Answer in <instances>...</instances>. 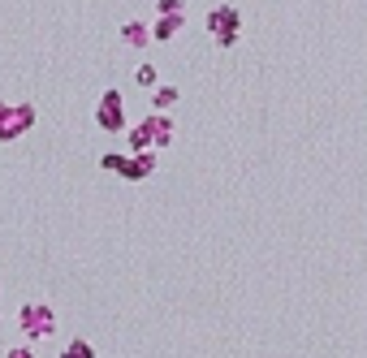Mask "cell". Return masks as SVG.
<instances>
[{
  "label": "cell",
  "instance_id": "cell-5",
  "mask_svg": "<svg viewBox=\"0 0 367 358\" xmlns=\"http://www.w3.org/2000/svg\"><path fill=\"white\" fill-rule=\"evenodd\" d=\"M138 125L147 130V138H152V151H160V147L173 143V117H168V113H147Z\"/></svg>",
  "mask_w": 367,
  "mask_h": 358
},
{
  "label": "cell",
  "instance_id": "cell-9",
  "mask_svg": "<svg viewBox=\"0 0 367 358\" xmlns=\"http://www.w3.org/2000/svg\"><path fill=\"white\" fill-rule=\"evenodd\" d=\"M178 99H182L178 87H156V91H152V113H168V108L178 104Z\"/></svg>",
  "mask_w": 367,
  "mask_h": 358
},
{
  "label": "cell",
  "instance_id": "cell-6",
  "mask_svg": "<svg viewBox=\"0 0 367 358\" xmlns=\"http://www.w3.org/2000/svg\"><path fill=\"white\" fill-rule=\"evenodd\" d=\"M117 173L126 177V182H147V177L156 173V151H143V156H121Z\"/></svg>",
  "mask_w": 367,
  "mask_h": 358
},
{
  "label": "cell",
  "instance_id": "cell-10",
  "mask_svg": "<svg viewBox=\"0 0 367 358\" xmlns=\"http://www.w3.org/2000/svg\"><path fill=\"white\" fill-rule=\"evenodd\" d=\"M61 358H95V345L87 337H69L65 350H61Z\"/></svg>",
  "mask_w": 367,
  "mask_h": 358
},
{
  "label": "cell",
  "instance_id": "cell-12",
  "mask_svg": "<svg viewBox=\"0 0 367 358\" xmlns=\"http://www.w3.org/2000/svg\"><path fill=\"white\" fill-rule=\"evenodd\" d=\"M134 83H138V87H152V91H156V87H160V83H156V65H152V61H143V65L134 69Z\"/></svg>",
  "mask_w": 367,
  "mask_h": 358
},
{
  "label": "cell",
  "instance_id": "cell-1",
  "mask_svg": "<svg viewBox=\"0 0 367 358\" xmlns=\"http://www.w3.org/2000/svg\"><path fill=\"white\" fill-rule=\"evenodd\" d=\"M17 324H22V332H27V341L52 337V332H57V311H52V302H43V298L22 302V306H17Z\"/></svg>",
  "mask_w": 367,
  "mask_h": 358
},
{
  "label": "cell",
  "instance_id": "cell-2",
  "mask_svg": "<svg viewBox=\"0 0 367 358\" xmlns=\"http://www.w3.org/2000/svg\"><path fill=\"white\" fill-rule=\"evenodd\" d=\"M35 125V104L31 99H0V143L22 138Z\"/></svg>",
  "mask_w": 367,
  "mask_h": 358
},
{
  "label": "cell",
  "instance_id": "cell-13",
  "mask_svg": "<svg viewBox=\"0 0 367 358\" xmlns=\"http://www.w3.org/2000/svg\"><path fill=\"white\" fill-rule=\"evenodd\" d=\"M186 13V0H156V17H178Z\"/></svg>",
  "mask_w": 367,
  "mask_h": 358
},
{
  "label": "cell",
  "instance_id": "cell-8",
  "mask_svg": "<svg viewBox=\"0 0 367 358\" xmlns=\"http://www.w3.org/2000/svg\"><path fill=\"white\" fill-rule=\"evenodd\" d=\"M182 27H186V13H178V17H156V22H152V43H168L173 35H182Z\"/></svg>",
  "mask_w": 367,
  "mask_h": 358
},
{
  "label": "cell",
  "instance_id": "cell-14",
  "mask_svg": "<svg viewBox=\"0 0 367 358\" xmlns=\"http://www.w3.org/2000/svg\"><path fill=\"white\" fill-rule=\"evenodd\" d=\"M117 164H121V151H104V156H100V169L104 173H117Z\"/></svg>",
  "mask_w": 367,
  "mask_h": 358
},
{
  "label": "cell",
  "instance_id": "cell-11",
  "mask_svg": "<svg viewBox=\"0 0 367 358\" xmlns=\"http://www.w3.org/2000/svg\"><path fill=\"white\" fill-rule=\"evenodd\" d=\"M126 138H130V151H134V156L152 151V138H147V130H143V125H130V130H126Z\"/></svg>",
  "mask_w": 367,
  "mask_h": 358
},
{
  "label": "cell",
  "instance_id": "cell-3",
  "mask_svg": "<svg viewBox=\"0 0 367 358\" xmlns=\"http://www.w3.org/2000/svg\"><path fill=\"white\" fill-rule=\"evenodd\" d=\"M208 35L216 39V48H238V39H242V13L233 5L208 9Z\"/></svg>",
  "mask_w": 367,
  "mask_h": 358
},
{
  "label": "cell",
  "instance_id": "cell-4",
  "mask_svg": "<svg viewBox=\"0 0 367 358\" xmlns=\"http://www.w3.org/2000/svg\"><path fill=\"white\" fill-rule=\"evenodd\" d=\"M95 125H100L104 134H121V130H130V121H126V99H121V91H104L100 95V104H95Z\"/></svg>",
  "mask_w": 367,
  "mask_h": 358
},
{
  "label": "cell",
  "instance_id": "cell-7",
  "mask_svg": "<svg viewBox=\"0 0 367 358\" xmlns=\"http://www.w3.org/2000/svg\"><path fill=\"white\" fill-rule=\"evenodd\" d=\"M121 43L126 48H134V52H143V48H152V27L147 22H121Z\"/></svg>",
  "mask_w": 367,
  "mask_h": 358
},
{
  "label": "cell",
  "instance_id": "cell-15",
  "mask_svg": "<svg viewBox=\"0 0 367 358\" xmlns=\"http://www.w3.org/2000/svg\"><path fill=\"white\" fill-rule=\"evenodd\" d=\"M5 358H35V350H31V345H13Z\"/></svg>",
  "mask_w": 367,
  "mask_h": 358
}]
</instances>
